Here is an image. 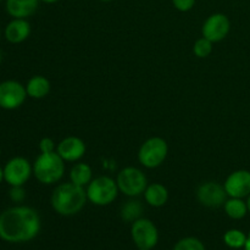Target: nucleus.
Returning <instances> with one entry per match:
<instances>
[{"label": "nucleus", "mask_w": 250, "mask_h": 250, "mask_svg": "<svg viewBox=\"0 0 250 250\" xmlns=\"http://www.w3.org/2000/svg\"><path fill=\"white\" fill-rule=\"evenodd\" d=\"M131 236L138 249H153L159 241L158 229L148 219H138L133 221Z\"/></svg>", "instance_id": "obj_8"}, {"label": "nucleus", "mask_w": 250, "mask_h": 250, "mask_svg": "<svg viewBox=\"0 0 250 250\" xmlns=\"http://www.w3.org/2000/svg\"><path fill=\"white\" fill-rule=\"evenodd\" d=\"M10 199L14 203H21L23 202L26 198V192L23 189V186H16V187H11L9 192Z\"/></svg>", "instance_id": "obj_24"}, {"label": "nucleus", "mask_w": 250, "mask_h": 250, "mask_svg": "<svg viewBox=\"0 0 250 250\" xmlns=\"http://www.w3.org/2000/svg\"><path fill=\"white\" fill-rule=\"evenodd\" d=\"M229 29H231V22L229 17L219 12V14H212L205 20L202 33L203 37L209 39L210 42L217 43L226 38L227 34L229 33Z\"/></svg>", "instance_id": "obj_10"}, {"label": "nucleus", "mask_w": 250, "mask_h": 250, "mask_svg": "<svg viewBox=\"0 0 250 250\" xmlns=\"http://www.w3.org/2000/svg\"><path fill=\"white\" fill-rule=\"evenodd\" d=\"M65 173V160L56 151L41 153L33 164V175L42 185H54Z\"/></svg>", "instance_id": "obj_3"}, {"label": "nucleus", "mask_w": 250, "mask_h": 250, "mask_svg": "<svg viewBox=\"0 0 250 250\" xmlns=\"http://www.w3.org/2000/svg\"><path fill=\"white\" fill-rule=\"evenodd\" d=\"M87 197L92 204L98 207H105L115 202L119 194V187L116 181L107 176H100L94 178L87 186Z\"/></svg>", "instance_id": "obj_4"}, {"label": "nucleus", "mask_w": 250, "mask_h": 250, "mask_svg": "<svg viewBox=\"0 0 250 250\" xmlns=\"http://www.w3.org/2000/svg\"><path fill=\"white\" fill-rule=\"evenodd\" d=\"M33 173V166L26 158L16 156L5 164L4 178L10 187L24 186Z\"/></svg>", "instance_id": "obj_7"}, {"label": "nucleus", "mask_w": 250, "mask_h": 250, "mask_svg": "<svg viewBox=\"0 0 250 250\" xmlns=\"http://www.w3.org/2000/svg\"><path fill=\"white\" fill-rule=\"evenodd\" d=\"M41 0H6V11L12 19H27L34 15Z\"/></svg>", "instance_id": "obj_15"}, {"label": "nucleus", "mask_w": 250, "mask_h": 250, "mask_svg": "<svg viewBox=\"0 0 250 250\" xmlns=\"http://www.w3.org/2000/svg\"><path fill=\"white\" fill-rule=\"evenodd\" d=\"M39 150H41V153H53V151H56L55 143H54L51 138L45 137V138L41 139V142H39Z\"/></svg>", "instance_id": "obj_26"}, {"label": "nucleus", "mask_w": 250, "mask_h": 250, "mask_svg": "<svg viewBox=\"0 0 250 250\" xmlns=\"http://www.w3.org/2000/svg\"><path fill=\"white\" fill-rule=\"evenodd\" d=\"M172 4L178 11L187 12L194 7L195 0H172Z\"/></svg>", "instance_id": "obj_25"}, {"label": "nucleus", "mask_w": 250, "mask_h": 250, "mask_svg": "<svg viewBox=\"0 0 250 250\" xmlns=\"http://www.w3.org/2000/svg\"><path fill=\"white\" fill-rule=\"evenodd\" d=\"M87 190L84 187L68 183H61L51 194V207L62 216H72L80 212L87 203Z\"/></svg>", "instance_id": "obj_2"}, {"label": "nucleus", "mask_w": 250, "mask_h": 250, "mask_svg": "<svg viewBox=\"0 0 250 250\" xmlns=\"http://www.w3.org/2000/svg\"><path fill=\"white\" fill-rule=\"evenodd\" d=\"M0 41H1V28H0Z\"/></svg>", "instance_id": "obj_32"}, {"label": "nucleus", "mask_w": 250, "mask_h": 250, "mask_svg": "<svg viewBox=\"0 0 250 250\" xmlns=\"http://www.w3.org/2000/svg\"><path fill=\"white\" fill-rule=\"evenodd\" d=\"M244 248H246V250H250V232H249L248 238H247V242H246V246H244Z\"/></svg>", "instance_id": "obj_28"}, {"label": "nucleus", "mask_w": 250, "mask_h": 250, "mask_svg": "<svg viewBox=\"0 0 250 250\" xmlns=\"http://www.w3.org/2000/svg\"><path fill=\"white\" fill-rule=\"evenodd\" d=\"M100 1H103V2H109V1H112V0H100Z\"/></svg>", "instance_id": "obj_31"}, {"label": "nucleus", "mask_w": 250, "mask_h": 250, "mask_svg": "<svg viewBox=\"0 0 250 250\" xmlns=\"http://www.w3.org/2000/svg\"><path fill=\"white\" fill-rule=\"evenodd\" d=\"M224 209L229 217L233 220H241L248 212V205L242 198H229L225 202Z\"/></svg>", "instance_id": "obj_19"}, {"label": "nucleus", "mask_w": 250, "mask_h": 250, "mask_svg": "<svg viewBox=\"0 0 250 250\" xmlns=\"http://www.w3.org/2000/svg\"><path fill=\"white\" fill-rule=\"evenodd\" d=\"M56 153L65 161H78L85 154V144L81 138L70 136L63 138L56 146Z\"/></svg>", "instance_id": "obj_13"}, {"label": "nucleus", "mask_w": 250, "mask_h": 250, "mask_svg": "<svg viewBox=\"0 0 250 250\" xmlns=\"http://www.w3.org/2000/svg\"><path fill=\"white\" fill-rule=\"evenodd\" d=\"M139 250H149V249H139Z\"/></svg>", "instance_id": "obj_34"}, {"label": "nucleus", "mask_w": 250, "mask_h": 250, "mask_svg": "<svg viewBox=\"0 0 250 250\" xmlns=\"http://www.w3.org/2000/svg\"><path fill=\"white\" fill-rule=\"evenodd\" d=\"M26 92L32 99H43L50 92V82L44 76H33L27 82Z\"/></svg>", "instance_id": "obj_17"}, {"label": "nucleus", "mask_w": 250, "mask_h": 250, "mask_svg": "<svg viewBox=\"0 0 250 250\" xmlns=\"http://www.w3.org/2000/svg\"><path fill=\"white\" fill-rule=\"evenodd\" d=\"M92 168L88 164L80 163L76 164L70 172V180L71 182L75 185L80 186V187H85L92 182Z\"/></svg>", "instance_id": "obj_18"}, {"label": "nucleus", "mask_w": 250, "mask_h": 250, "mask_svg": "<svg viewBox=\"0 0 250 250\" xmlns=\"http://www.w3.org/2000/svg\"><path fill=\"white\" fill-rule=\"evenodd\" d=\"M4 181H5V178H4V167H1V166H0V185H1Z\"/></svg>", "instance_id": "obj_27"}, {"label": "nucleus", "mask_w": 250, "mask_h": 250, "mask_svg": "<svg viewBox=\"0 0 250 250\" xmlns=\"http://www.w3.org/2000/svg\"><path fill=\"white\" fill-rule=\"evenodd\" d=\"M193 53H194L195 56L199 59L208 58V56L212 53V42H210L209 39H207L205 37H202V38H199L194 43Z\"/></svg>", "instance_id": "obj_22"}, {"label": "nucleus", "mask_w": 250, "mask_h": 250, "mask_svg": "<svg viewBox=\"0 0 250 250\" xmlns=\"http://www.w3.org/2000/svg\"><path fill=\"white\" fill-rule=\"evenodd\" d=\"M41 1L45 2V4H54V2L59 1V0H41Z\"/></svg>", "instance_id": "obj_29"}, {"label": "nucleus", "mask_w": 250, "mask_h": 250, "mask_svg": "<svg viewBox=\"0 0 250 250\" xmlns=\"http://www.w3.org/2000/svg\"><path fill=\"white\" fill-rule=\"evenodd\" d=\"M247 205H248V211L250 212V195L248 197V200H247Z\"/></svg>", "instance_id": "obj_30"}, {"label": "nucleus", "mask_w": 250, "mask_h": 250, "mask_svg": "<svg viewBox=\"0 0 250 250\" xmlns=\"http://www.w3.org/2000/svg\"><path fill=\"white\" fill-rule=\"evenodd\" d=\"M142 214V205L138 202L126 203L121 210V216L125 221H136L139 219Z\"/></svg>", "instance_id": "obj_21"}, {"label": "nucleus", "mask_w": 250, "mask_h": 250, "mask_svg": "<svg viewBox=\"0 0 250 250\" xmlns=\"http://www.w3.org/2000/svg\"><path fill=\"white\" fill-rule=\"evenodd\" d=\"M41 231V217L33 208L17 205L0 214V239L7 243H24Z\"/></svg>", "instance_id": "obj_1"}, {"label": "nucleus", "mask_w": 250, "mask_h": 250, "mask_svg": "<svg viewBox=\"0 0 250 250\" xmlns=\"http://www.w3.org/2000/svg\"><path fill=\"white\" fill-rule=\"evenodd\" d=\"M227 193L224 186L217 182L203 183L197 192V198L200 204L208 208H219L227 200Z\"/></svg>", "instance_id": "obj_11"}, {"label": "nucleus", "mask_w": 250, "mask_h": 250, "mask_svg": "<svg viewBox=\"0 0 250 250\" xmlns=\"http://www.w3.org/2000/svg\"><path fill=\"white\" fill-rule=\"evenodd\" d=\"M144 198L150 207L161 208L167 203L168 190L161 183H151L144 190Z\"/></svg>", "instance_id": "obj_16"}, {"label": "nucleus", "mask_w": 250, "mask_h": 250, "mask_svg": "<svg viewBox=\"0 0 250 250\" xmlns=\"http://www.w3.org/2000/svg\"><path fill=\"white\" fill-rule=\"evenodd\" d=\"M117 187L127 197H138L148 187V181L143 171L129 166L121 170L117 175Z\"/></svg>", "instance_id": "obj_6"}, {"label": "nucleus", "mask_w": 250, "mask_h": 250, "mask_svg": "<svg viewBox=\"0 0 250 250\" xmlns=\"http://www.w3.org/2000/svg\"><path fill=\"white\" fill-rule=\"evenodd\" d=\"M0 156H1V149H0Z\"/></svg>", "instance_id": "obj_33"}, {"label": "nucleus", "mask_w": 250, "mask_h": 250, "mask_svg": "<svg viewBox=\"0 0 250 250\" xmlns=\"http://www.w3.org/2000/svg\"><path fill=\"white\" fill-rule=\"evenodd\" d=\"M31 34V24L26 19H12L4 29V37L9 43L20 44Z\"/></svg>", "instance_id": "obj_14"}, {"label": "nucleus", "mask_w": 250, "mask_h": 250, "mask_svg": "<svg viewBox=\"0 0 250 250\" xmlns=\"http://www.w3.org/2000/svg\"><path fill=\"white\" fill-rule=\"evenodd\" d=\"M0 1H2V0H0Z\"/></svg>", "instance_id": "obj_35"}, {"label": "nucleus", "mask_w": 250, "mask_h": 250, "mask_svg": "<svg viewBox=\"0 0 250 250\" xmlns=\"http://www.w3.org/2000/svg\"><path fill=\"white\" fill-rule=\"evenodd\" d=\"M225 190L229 198H246L250 195V172L247 170H237L226 178Z\"/></svg>", "instance_id": "obj_12"}, {"label": "nucleus", "mask_w": 250, "mask_h": 250, "mask_svg": "<svg viewBox=\"0 0 250 250\" xmlns=\"http://www.w3.org/2000/svg\"><path fill=\"white\" fill-rule=\"evenodd\" d=\"M248 237L243 233L239 229H229L225 233L224 236V242L226 243V246H229V248L233 249H239L243 248L246 246V242Z\"/></svg>", "instance_id": "obj_20"}, {"label": "nucleus", "mask_w": 250, "mask_h": 250, "mask_svg": "<svg viewBox=\"0 0 250 250\" xmlns=\"http://www.w3.org/2000/svg\"><path fill=\"white\" fill-rule=\"evenodd\" d=\"M28 97L26 85L14 80L0 83V107L4 110H16Z\"/></svg>", "instance_id": "obj_9"}, {"label": "nucleus", "mask_w": 250, "mask_h": 250, "mask_svg": "<svg viewBox=\"0 0 250 250\" xmlns=\"http://www.w3.org/2000/svg\"><path fill=\"white\" fill-rule=\"evenodd\" d=\"M168 146L161 137H151L146 139L138 151V160L144 167H159L167 158Z\"/></svg>", "instance_id": "obj_5"}, {"label": "nucleus", "mask_w": 250, "mask_h": 250, "mask_svg": "<svg viewBox=\"0 0 250 250\" xmlns=\"http://www.w3.org/2000/svg\"><path fill=\"white\" fill-rule=\"evenodd\" d=\"M173 250H205V247L198 238L187 237L178 241Z\"/></svg>", "instance_id": "obj_23"}]
</instances>
